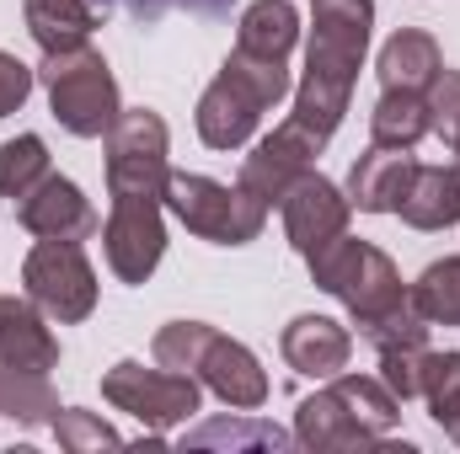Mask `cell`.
Wrapping results in <instances>:
<instances>
[{"label": "cell", "mask_w": 460, "mask_h": 454, "mask_svg": "<svg viewBox=\"0 0 460 454\" xmlns=\"http://www.w3.org/2000/svg\"><path fill=\"white\" fill-rule=\"evenodd\" d=\"M32 81H38V70H27L16 54L0 48V118H11L27 97H32Z\"/></svg>", "instance_id": "d6a6232c"}, {"label": "cell", "mask_w": 460, "mask_h": 454, "mask_svg": "<svg viewBox=\"0 0 460 454\" xmlns=\"http://www.w3.org/2000/svg\"><path fill=\"white\" fill-rule=\"evenodd\" d=\"M305 267H311V284H316L322 294L343 300V310L353 316V327H369V321H380L385 310H396V305L407 300V284H402L396 262H391L380 246L353 240L348 230L332 235L327 246H316V251L305 257Z\"/></svg>", "instance_id": "3957f363"}, {"label": "cell", "mask_w": 460, "mask_h": 454, "mask_svg": "<svg viewBox=\"0 0 460 454\" xmlns=\"http://www.w3.org/2000/svg\"><path fill=\"white\" fill-rule=\"evenodd\" d=\"M439 70H445V54H439L434 32H423V27L391 32L385 48H380V59H375L380 92H418V97H429V86L439 81Z\"/></svg>", "instance_id": "ac0fdd59"}, {"label": "cell", "mask_w": 460, "mask_h": 454, "mask_svg": "<svg viewBox=\"0 0 460 454\" xmlns=\"http://www.w3.org/2000/svg\"><path fill=\"white\" fill-rule=\"evenodd\" d=\"M429 134H434L429 97H418V92H380V102H375V113H369V144L418 150Z\"/></svg>", "instance_id": "7402d4cb"}, {"label": "cell", "mask_w": 460, "mask_h": 454, "mask_svg": "<svg viewBox=\"0 0 460 454\" xmlns=\"http://www.w3.org/2000/svg\"><path fill=\"white\" fill-rule=\"evenodd\" d=\"M279 209H284V235H289V246H295L300 257H311L316 246H327L332 235H343L348 220H353L348 193L338 182H327L316 166L289 182V193L279 198Z\"/></svg>", "instance_id": "30bf717a"}, {"label": "cell", "mask_w": 460, "mask_h": 454, "mask_svg": "<svg viewBox=\"0 0 460 454\" xmlns=\"http://www.w3.org/2000/svg\"><path fill=\"white\" fill-rule=\"evenodd\" d=\"M102 401L128 412L145 433H166L177 423H188L199 412V380L193 374H172V369H145L134 358L113 363L102 374Z\"/></svg>", "instance_id": "ba28073f"}, {"label": "cell", "mask_w": 460, "mask_h": 454, "mask_svg": "<svg viewBox=\"0 0 460 454\" xmlns=\"http://www.w3.org/2000/svg\"><path fill=\"white\" fill-rule=\"evenodd\" d=\"M16 225L27 235H38V240H92L102 230V220H97L92 198L70 177L49 171L38 188H27L16 198Z\"/></svg>", "instance_id": "8fae6325"}, {"label": "cell", "mask_w": 460, "mask_h": 454, "mask_svg": "<svg viewBox=\"0 0 460 454\" xmlns=\"http://www.w3.org/2000/svg\"><path fill=\"white\" fill-rule=\"evenodd\" d=\"M300 32H305V22H300L295 0H252L235 22V48L262 54V59H289Z\"/></svg>", "instance_id": "ffe728a7"}, {"label": "cell", "mask_w": 460, "mask_h": 454, "mask_svg": "<svg viewBox=\"0 0 460 454\" xmlns=\"http://www.w3.org/2000/svg\"><path fill=\"white\" fill-rule=\"evenodd\" d=\"M407 289H412V305L429 316V327H460V251L445 262H429Z\"/></svg>", "instance_id": "cb8c5ba5"}, {"label": "cell", "mask_w": 460, "mask_h": 454, "mask_svg": "<svg viewBox=\"0 0 460 454\" xmlns=\"http://www.w3.org/2000/svg\"><path fill=\"white\" fill-rule=\"evenodd\" d=\"M38 81H43V92H49L54 123H59L65 134H75V139H102L118 123V113H123L113 70H108V59H102L92 43L43 54Z\"/></svg>", "instance_id": "277c9868"}, {"label": "cell", "mask_w": 460, "mask_h": 454, "mask_svg": "<svg viewBox=\"0 0 460 454\" xmlns=\"http://www.w3.org/2000/svg\"><path fill=\"white\" fill-rule=\"evenodd\" d=\"M166 204L155 198H113V214L102 225V257L113 267L118 284H145L161 257H166Z\"/></svg>", "instance_id": "9c48e42d"}, {"label": "cell", "mask_w": 460, "mask_h": 454, "mask_svg": "<svg viewBox=\"0 0 460 454\" xmlns=\"http://www.w3.org/2000/svg\"><path fill=\"white\" fill-rule=\"evenodd\" d=\"M182 444H188V450H289L295 433H284V428L257 423V417L241 412V417H215V423L193 428Z\"/></svg>", "instance_id": "603a6c76"}, {"label": "cell", "mask_w": 460, "mask_h": 454, "mask_svg": "<svg viewBox=\"0 0 460 454\" xmlns=\"http://www.w3.org/2000/svg\"><path fill=\"white\" fill-rule=\"evenodd\" d=\"M134 22H145V27H155L161 16H172V11H193V16H220L230 11V0H118Z\"/></svg>", "instance_id": "1f68e13d"}, {"label": "cell", "mask_w": 460, "mask_h": 454, "mask_svg": "<svg viewBox=\"0 0 460 454\" xmlns=\"http://www.w3.org/2000/svg\"><path fill=\"white\" fill-rule=\"evenodd\" d=\"M49 177V144L38 134H16L0 144V198H22L27 188H38Z\"/></svg>", "instance_id": "484cf974"}, {"label": "cell", "mask_w": 460, "mask_h": 454, "mask_svg": "<svg viewBox=\"0 0 460 454\" xmlns=\"http://www.w3.org/2000/svg\"><path fill=\"white\" fill-rule=\"evenodd\" d=\"M166 209L177 214V225H188V235L215 240V246H246L268 225V204L257 193H246L241 182L230 188L215 177H199V171H172Z\"/></svg>", "instance_id": "5b68a950"}, {"label": "cell", "mask_w": 460, "mask_h": 454, "mask_svg": "<svg viewBox=\"0 0 460 454\" xmlns=\"http://www.w3.org/2000/svg\"><path fill=\"white\" fill-rule=\"evenodd\" d=\"M429 316L412 305V289H407V300L396 305V310H385L380 321H369V327H358V337L369 342L375 353H396V347H429Z\"/></svg>", "instance_id": "4316f807"}, {"label": "cell", "mask_w": 460, "mask_h": 454, "mask_svg": "<svg viewBox=\"0 0 460 454\" xmlns=\"http://www.w3.org/2000/svg\"><path fill=\"white\" fill-rule=\"evenodd\" d=\"M423 363H429V347H396V353H380V380L396 401H418L423 396Z\"/></svg>", "instance_id": "4dcf8cb0"}, {"label": "cell", "mask_w": 460, "mask_h": 454, "mask_svg": "<svg viewBox=\"0 0 460 454\" xmlns=\"http://www.w3.org/2000/svg\"><path fill=\"white\" fill-rule=\"evenodd\" d=\"M54 439H59V450H70V454L118 450V444H123L102 417H92V412H81V406H59V417H54Z\"/></svg>", "instance_id": "f1b7e54d"}, {"label": "cell", "mask_w": 460, "mask_h": 454, "mask_svg": "<svg viewBox=\"0 0 460 454\" xmlns=\"http://www.w3.org/2000/svg\"><path fill=\"white\" fill-rule=\"evenodd\" d=\"M418 401H429V417L460 444V353H429Z\"/></svg>", "instance_id": "d4e9b609"}, {"label": "cell", "mask_w": 460, "mask_h": 454, "mask_svg": "<svg viewBox=\"0 0 460 454\" xmlns=\"http://www.w3.org/2000/svg\"><path fill=\"white\" fill-rule=\"evenodd\" d=\"M402 220L412 230H450L460 225V171L456 166H418L402 209Z\"/></svg>", "instance_id": "44dd1931"}, {"label": "cell", "mask_w": 460, "mask_h": 454, "mask_svg": "<svg viewBox=\"0 0 460 454\" xmlns=\"http://www.w3.org/2000/svg\"><path fill=\"white\" fill-rule=\"evenodd\" d=\"M193 380L209 385L230 412H257L268 401V374H262L257 353L235 337H220V332L204 337L199 358H193Z\"/></svg>", "instance_id": "7c38bea8"}, {"label": "cell", "mask_w": 460, "mask_h": 454, "mask_svg": "<svg viewBox=\"0 0 460 454\" xmlns=\"http://www.w3.org/2000/svg\"><path fill=\"white\" fill-rule=\"evenodd\" d=\"M108 144V193L113 198H155L166 204V182H172V134L166 118L150 108H123L118 123L102 134Z\"/></svg>", "instance_id": "8992f818"}, {"label": "cell", "mask_w": 460, "mask_h": 454, "mask_svg": "<svg viewBox=\"0 0 460 454\" xmlns=\"http://www.w3.org/2000/svg\"><path fill=\"white\" fill-rule=\"evenodd\" d=\"M418 177V155L412 150H385V144H369L353 166H348V204L358 214H396L407 188Z\"/></svg>", "instance_id": "5bb4252c"}, {"label": "cell", "mask_w": 460, "mask_h": 454, "mask_svg": "<svg viewBox=\"0 0 460 454\" xmlns=\"http://www.w3.org/2000/svg\"><path fill=\"white\" fill-rule=\"evenodd\" d=\"M316 155H322V144H311L300 128H289V123H279L273 134H262L257 144H252V155L241 161V188L246 193H257L268 209L289 193V182L295 177H305L311 166H316Z\"/></svg>", "instance_id": "4fadbf2b"}, {"label": "cell", "mask_w": 460, "mask_h": 454, "mask_svg": "<svg viewBox=\"0 0 460 454\" xmlns=\"http://www.w3.org/2000/svg\"><path fill=\"white\" fill-rule=\"evenodd\" d=\"M279 353H284V363L295 374L332 380V374H343L348 358H353V332L338 327L332 316H295L284 327V337H279Z\"/></svg>", "instance_id": "9a60e30c"}, {"label": "cell", "mask_w": 460, "mask_h": 454, "mask_svg": "<svg viewBox=\"0 0 460 454\" xmlns=\"http://www.w3.org/2000/svg\"><path fill=\"white\" fill-rule=\"evenodd\" d=\"M0 363L5 369H32V374L59 369V337L49 332V316L32 300L0 294Z\"/></svg>", "instance_id": "2e32d148"}, {"label": "cell", "mask_w": 460, "mask_h": 454, "mask_svg": "<svg viewBox=\"0 0 460 454\" xmlns=\"http://www.w3.org/2000/svg\"><path fill=\"white\" fill-rule=\"evenodd\" d=\"M450 166H456V171H460V155H456V161H450Z\"/></svg>", "instance_id": "836d02e7"}, {"label": "cell", "mask_w": 460, "mask_h": 454, "mask_svg": "<svg viewBox=\"0 0 460 454\" xmlns=\"http://www.w3.org/2000/svg\"><path fill=\"white\" fill-rule=\"evenodd\" d=\"M215 327L209 321H166L155 342H150V353H155V363L161 369H172V374H193V358H199V347L209 337Z\"/></svg>", "instance_id": "83f0119b"}, {"label": "cell", "mask_w": 460, "mask_h": 454, "mask_svg": "<svg viewBox=\"0 0 460 454\" xmlns=\"http://www.w3.org/2000/svg\"><path fill=\"white\" fill-rule=\"evenodd\" d=\"M289 97V59H262L246 48H230L220 75L209 81V92L199 97V139L209 150H241L268 108H279Z\"/></svg>", "instance_id": "7a4b0ae2"}, {"label": "cell", "mask_w": 460, "mask_h": 454, "mask_svg": "<svg viewBox=\"0 0 460 454\" xmlns=\"http://www.w3.org/2000/svg\"><path fill=\"white\" fill-rule=\"evenodd\" d=\"M429 118H434V134L445 139V150L460 155V70H439V81L429 86Z\"/></svg>", "instance_id": "f546056e"}, {"label": "cell", "mask_w": 460, "mask_h": 454, "mask_svg": "<svg viewBox=\"0 0 460 454\" xmlns=\"http://www.w3.org/2000/svg\"><path fill=\"white\" fill-rule=\"evenodd\" d=\"M369 27H375V0H311V38H305V75L289 108V128H300L311 144L327 150L348 118L364 54H369Z\"/></svg>", "instance_id": "6da1fadb"}, {"label": "cell", "mask_w": 460, "mask_h": 454, "mask_svg": "<svg viewBox=\"0 0 460 454\" xmlns=\"http://www.w3.org/2000/svg\"><path fill=\"white\" fill-rule=\"evenodd\" d=\"M22 289L59 327H75L97 310V267L86 262L81 240H38L22 262Z\"/></svg>", "instance_id": "52a82bcc"}, {"label": "cell", "mask_w": 460, "mask_h": 454, "mask_svg": "<svg viewBox=\"0 0 460 454\" xmlns=\"http://www.w3.org/2000/svg\"><path fill=\"white\" fill-rule=\"evenodd\" d=\"M113 16V0H22V22L43 54L81 48Z\"/></svg>", "instance_id": "e0dca14e"}, {"label": "cell", "mask_w": 460, "mask_h": 454, "mask_svg": "<svg viewBox=\"0 0 460 454\" xmlns=\"http://www.w3.org/2000/svg\"><path fill=\"white\" fill-rule=\"evenodd\" d=\"M295 444H305V450H375L380 439L358 428V417L348 412L338 385H327L295 406Z\"/></svg>", "instance_id": "d6986e66"}]
</instances>
